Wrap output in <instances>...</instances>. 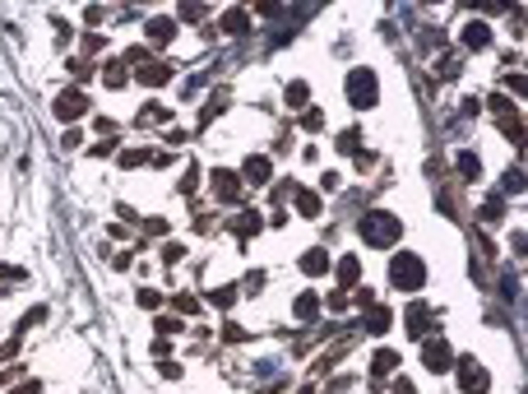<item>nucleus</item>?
<instances>
[{
	"label": "nucleus",
	"mask_w": 528,
	"mask_h": 394,
	"mask_svg": "<svg viewBox=\"0 0 528 394\" xmlns=\"http://www.w3.org/2000/svg\"><path fill=\"white\" fill-rule=\"evenodd\" d=\"M366 329H371V334H385V329H389V311H385V306H371V315H366Z\"/></svg>",
	"instance_id": "6ab92c4d"
},
{
	"label": "nucleus",
	"mask_w": 528,
	"mask_h": 394,
	"mask_svg": "<svg viewBox=\"0 0 528 394\" xmlns=\"http://www.w3.org/2000/svg\"><path fill=\"white\" fill-rule=\"evenodd\" d=\"M422 362H427V371H450L454 367V348L445 343V338H427V348H422Z\"/></svg>",
	"instance_id": "39448f33"
},
{
	"label": "nucleus",
	"mask_w": 528,
	"mask_h": 394,
	"mask_svg": "<svg viewBox=\"0 0 528 394\" xmlns=\"http://www.w3.org/2000/svg\"><path fill=\"white\" fill-rule=\"evenodd\" d=\"M459 390L463 394H486V390H491V376H486V367L477 357H463L459 362Z\"/></svg>",
	"instance_id": "20e7f679"
},
{
	"label": "nucleus",
	"mask_w": 528,
	"mask_h": 394,
	"mask_svg": "<svg viewBox=\"0 0 528 394\" xmlns=\"http://www.w3.org/2000/svg\"><path fill=\"white\" fill-rule=\"evenodd\" d=\"M102 84H107V89H121V84H125V70H121V65H107V70H102Z\"/></svg>",
	"instance_id": "b1692460"
},
{
	"label": "nucleus",
	"mask_w": 528,
	"mask_h": 394,
	"mask_svg": "<svg viewBox=\"0 0 528 394\" xmlns=\"http://www.w3.org/2000/svg\"><path fill=\"white\" fill-rule=\"evenodd\" d=\"M357 279H362V265H357L352 255H343V260H339V283H343V288H352Z\"/></svg>",
	"instance_id": "f3484780"
},
{
	"label": "nucleus",
	"mask_w": 528,
	"mask_h": 394,
	"mask_svg": "<svg viewBox=\"0 0 528 394\" xmlns=\"http://www.w3.org/2000/svg\"><path fill=\"white\" fill-rule=\"evenodd\" d=\"M209 302H213V306H222V311H227V306L237 302V288H213V293H209Z\"/></svg>",
	"instance_id": "4be33fe9"
},
{
	"label": "nucleus",
	"mask_w": 528,
	"mask_h": 394,
	"mask_svg": "<svg viewBox=\"0 0 528 394\" xmlns=\"http://www.w3.org/2000/svg\"><path fill=\"white\" fill-rule=\"evenodd\" d=\"M167 116H172V112H167L163 102H149V107H144V112H139V121H153V125H163Z\"/></svg>",
	"instance_id": "412c9836"
},
{
	"label": "nucleus",
	"mask_w": 528,
	"mask_h": 394,
	"mask_svg": "<svg viewBox=\"0 0 528 394\" xmlns=\"http://www.w3.org/2000/svg\"><path fill=\"white\" fill-rule=\"evenodd\" d=\"M357 232H362L366 246H394L398 236H403V223H398L394 214H385V209H375V214H366L362 223H357Z\"/></svg>",
	"instance_id": "f257e3e1"
},
{
	"label": "nucleus",
	"mask_w": 528,
	"mask_h": 394,
	"mask_svg": "<svg viewBox=\"0 0 528 394\" xmlns=\"http://www.w3.org/2000/svg\"><path fill=\"white\" fill-rule=\"evenodd\" d=\"M88 112V98L79 89H70V93H61V98H56V116H61V121H79V116Z\"/></svg>",
	"instance_id": "0eeeda50"
},
{
	"label": "nucleus",
	"mask_w": 528,
	"mask_h": 394,
	"mask_svg": "<svg viewBox=\"0 0 528 394\" xmlns=\"http://www.w3.org/2000/svg\"><path fill=\"white\" fill-rule=\"evenodd\" d=\"M491 42V33H486V23H468V28H463V46H468V51H482V46Z\"/></svg>",
	"instance_id": "f8f14e48"
},
{
	"label": "nucleus",
	"mask_w": 528,
	"mask_h": 394,
	"mask_svg": "<svg viewBox=\"0 0 528 394\" xmlns=\"http://www.w3.org/2000/svg\"><path fill=\"white\" fill-rule=\"evenodd\" d=\"M357 144H362V135H357V130H343V135H339V148H343V153H357Z\"/></svg>",
	"instance_id": "a878e982"
},
{
	"label": "nucleus",
	"mask_w": 528,
	"mask_h": 394,
	"mask_svg": "<svg viewBox=\"0 0 528 394\" xmlns=\"http://www.w3.org/2000/svg\"><path fill=\"white\" fill-rule=\"evenodd\" d=\"M163 260H167V265H176V260H186V246H181V241H167V246H163Z\"/></svg>",
	"instance_id": "bb28decb"
},
{
	"label": "nucleus",
	"mask_w": 528,
	"mask_h": 394,
	"mask_svg": "<svg viewBox=\"0 0 528 394\" xmlns=\"http://www.w3.org/2000/svg\"><path fill=\"white\" fill-rule=\"evenodd\" d=\"M394 367H398V352L394 348H380V352H375V362H371V376H389Z\"/></svg>",
	"instance_id": "2eb2a0df"
},
{
	"label": "nucleus",
	"mask_w": 528,
	"mask_h": 394,
	"mask_svg": "<svg viewBox=\"0 0 528 394\" xmlns=\"http://www.w3.org/2000/svg\"><path fill=\"white\" fill-rule=\"evenodd\" d=\"M213 195L222 204H241V177L237 172H213Z\"/></svg>",
	"instance_id": "423d86ee"
},
{
	"label": "nucleus",
	"mask_w": 528,
	"mask_h": 394,
	"mask_svg": "<svg viewBox=\"0 0 528 394\" xmlns=\"http://www.w3.org/2000/svg\"><path fill=\"white\" fill-rule=\"evenodd\" d=\"M144 158H149L144 148H125V153H121V167H139Z\"/></svg>",
	"instance_id": "c756f323"
},
{
	"label": "nucleus",
	"mask_w": 528,
	"mask_h": 394,
	"mask_svg": "<svg viewBox=\"0 0 528 394\" xmlns=\"http://www.w3.org/2000/svg\"><path fill=\"white\" fill-rule=\"evenodd\" d=\"M375 98H380V84H375L371 70H352L348 75V102L357 107V112H371Z\"/></svg>",
	"instance_id": "7ed1b4c3"
},
{
	"label": "nucleus",
	"mask_w": 528,
	"mask_h": 394,
	"mask_svg": "<svg viewBox=\"0 0 528 394\" xmlns=\"http://www.w3.org/2000/svg\"><path fill=\"white\" fill-rule=\"evenodd\" d=\"M389 279H394V288H408V293H417L422 283H427V265H422L417 255H394L389 260Z\"/></svg>",
	"instance_id": "f03ea898"
},
{
	"label": "nucleus",
	"mask_w": 528,
	"mask_h": 394,
	"mask_svg": "<svg viewBox=\"0 0 528 394\" xmlns=\"http://www.w3.org/2000/svg\"><path fill=\"white\" fill-rule=\"evenodd\" d=\"M297 214H301V218H315V214H320V195L297 191Z\"/></svg>",
	"instance_id": "a211bd4d"
},
{
	"label": "nucleus",
	"mask_w": 528,
	"mask_h": 394,
	"mask_svg": "<svg viewBox=\"0 0 528 394\" xmlns=\"http://www.w3.org/2000/svg\"><path fill=\"white\" fill-rule=\"evenodd\" d=\"M172 302H176V311H181V315H195V311H199V302H195L190 293H176Z\"/></svg>",
	"instance_id": "393cba45"
},
{
	"label": "nucleus",
	"mask_w": 528,
	"mask_h": 394,
	"mask_svg": "<svg viewBox=\"0 0 528 394\" xmlns=\"http://www.w3.org/2000/svg\"><path fill=\"white\" fill-rule=\"evenodd\" d=\"M301 125H306V130H320V125H325V116H320V112H315V107H310V112H306V116H301Z\"/></svg>",
	"instance_id": "72a5a7b5"
},
{
	"label": "nucleus",
	"mask_w": 528,
	"mask_h": 394,
	"mask_svg": "<svg viewBox=\"0 0 528 394\" xmlns=\"http://www.w3.org/2000/svg\"><path fill=\"white\" fill-rule=\"evenodd\" d=\"M459 172H463L468 181L482 177V163H477V153H468V148H463V153H459Z\"/></svg>",
	"instance_id": "aec40b11"
},
{
	"label": "nucleus",
	"mask_w": 528,
	"mask_h": 394,
	"mask_svg": "<svg viewBox=\"0 0 528 394\" xmlns=\"http://www.w3.org/2000/svg\"><path fill=\"white\" fill-rule=\"evenodd\" d=\"M292 315H297V320H315V315H320V297L315 293H301L297 302H292Z\"/></svg>",
	"instance_id": "4468645a"
},
{
	"label": "nucleus",
	"mask_w": 528,
	"mask_h": 394,
	"mask_svg": "<svg viewBox=\"0 0 528 394\" xmlns=\"http://www.w3.org/2000/svg\"><path fill=\"white\" fill-rule=\"evenodd\" d=\"M158 302H163V297H158L153 288H139V306L144 311H158Z\"/></svg>",
	"instance_id": "c85d7f7f"
},
{
	"label": "nucleus",
	"mask_w": 528,
	"mask_h": 394,
	"mask_svg": "<svg viewBox=\"0 0 528 394\" xmlns=\"http://www.w3.org/2000/svg\"><path fill=\"white\" fill-rule=\"evenodd\" d=\"M144 33H149V42H153V46H167V42H172V33H176V23L172 19H149Z\"/></svg>",
	"instance_id": "9b49d317"
},
{
	"label": "nucleus",
	"mask_w": 528,
	"mask_h": 394,
	"mask_svg": "<svg viewBox=\"0 0 528 394\" xmlns=\"http://www.w3.org/2000/svg\"><path fill=\"white\" fill-rule=\"evenodd\" d=\"M427 325H431V306H427V302L408 306V334H413V338H422V334H427Z\"/></svg>",
	"instance_id": "9d476101"
},
{
	"label": "nucleus",
	"mask_w": 528,
	"mask_h": 394,
	"mask_svg": "<svg viewBox=\"0 0 528 394\" xmlns=\"http://www.w3.org/2000/svg\"><path fill=\"white\" fill-rule=\"evenodd\" d=\"M269 172H274V167H269V158L251 153V158H246V167H241V177L251 181V186H264V181H269Z\"/></svg>",
	"instance_id": "1a4fd4ad"
},
{
	"label": "nucleus",
	"mask_w": 528,
	"mask_h": 394,
	"mask_svg": "<svg viewBox=\"0 0 528 394\" xmlns=\"http://www.w3.org/2000/svg\"><path fill=\"white\" fill-rule=\"evenodd\" d=\"M394 394H417V385L413 381H394Z\"/></svg>",
	"instance_id": "f704fd0d"
},
{
	"label": "nucleus",
	"mask_w": 528,
	"mask_h": 394,
	"mask_svg": "<svg viewBox=\"0 0 528 394\" xmlns=\"http://www.w3.org/2000/svg\"><path fill=\"white\" fill-rule=\"evenodd\" d=\"M287 102H306V84H301V79L297 84H287Z\"/></svg>",
	"instance_id": "473e14b6"
},
{
	"label": "nucleus",
	"mask_w": 528,
	"mask_h": 394,
	"mask_svg": "<svg viewBox=\"0 0 528 394\" xmlns=\"http://www.w3.org/2000/svg\"><path fill=\"white\" fill-rule=\"evenodd\" d=\"M251 232H260V214H241L237 218V236H251Z\"/></svg>",
	"instance_id": "5701e85b"
},
{
	"label": "nucleus",
	"mask_w": 528,
	"mask_h": 394,
	"mask_svg": "<svg viewBox=\"0 0 528 394\" xmlns=\"http://www.w3.org/2000/svg\"><path fill=\"white\" fill-rule=\"evenodd\" d=\"M301 269H306V274H325V269H329V255H325V250H306V255H301Z\"/></svg>",
	"instance_id": "dca6fc26"
},
{
	"label": "nucleus",
	"mask_w": 528,
	"mask_h": 394,
	"mask_svg": "<svg viewBox=\"0 0 528 394\" xmlns=\"http://www.w3.org/2000/svg\"><path fill=\"white\" fill-rule=\"evenodd\" d=\"M167 79H172V70H167V65H149V61L139 65V84H149V89H163Z\"/></svg>",
	"instance_id": "ddd939ff"
},
{
	"label": "nucleus",
	"mask_w": 528,
	"mask_h": 394,
	"mask_svg": "<svg viewBox=\"0 0 528 394\" xmlns=\"http://www.w3.org/2000/svg\"><path fill=\"white\" fill-rule=\"evenodd\" d=\"M505 191H510V195H519V191H524V172H519V167L505 177Z\"/></svg>",
	"instance_id": "2f4dec72"
},
{
	"label": "nucleus",
	"mask_w": 528,
	"mask_h": 394,
	"mask_svg": "<svg viewBox=\"0 0 528 394\" xmlns=\"http://www.w3.org/2000/svg\"><path fill=\"white\" fill-rule=\"evenodd\" d=\"M158 334H163V338L181 334V320H172V315H163V320H158Z\"/></svg>",
	"instance_id": "cd10ccee"
},
{
	"label": "nucleus",
	"mask_w": 528,
	"mask_h": 394,
	"mask_svg": "<svg viewBox=\"0 0 528 394\" xmlns=\"http://www.w3.org/2000/svg\"><path fill=\"white\" fill-rule=\"evenodd\" d=\"M218 28H222V33H232V37H246V33H251V14H246V10H227L218 19Z\"/></svg>",
	"instance_id": "6e6552de"
},
{
	"label": "nucleus",
	"mask_w": 528,
	"mask_h": 394,
	"mask_svg": "<svg viewBox=\"0 0 528 394\" xmlns=\"http://www.w3.org/2000/svg\"><path fill=\"white\" fill-rule=\"evenodd\" d=\"M204 14H209V10H204V5H181V19H186V23H199V19H204Z\"/></svg>",
	"instance_id": "7c9ffc66"
}]
</instances>
